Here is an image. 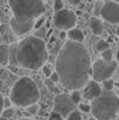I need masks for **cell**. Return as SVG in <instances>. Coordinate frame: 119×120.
<instances>
[{
  "mask_svg": "<svg viewBox=\"0 0 119 120\" xmlns=\"http://www.w3.org/2000/svg\"><path fill=\"white\" fill-rule=\"evenodd\" d=\"M55 64L60 82L67 90H81L90 80L92 64L83 43L67 41L58 51Z\"/></svg>",
  "mask_w": 119,
  "mask_h": 120,
  "instance_id": "obj_1",
  "label": "cell"
},
{
  "mask_svg": "<svg viewBox=\"0 0 119 120\" xmlns=\"http://www.w3.org/2000/svg\"><path fill=\"white\" fill-rule=\"evenodd\" d=\"M12 18L9 26L12 32L22 36L34 27V22L43 15L46 6L43 0H7Z\"/></svg>",
  "mask_w": 119,
  "mask_h": 120,
  "instance_id": "obj_2",
  "label": "cell"
},
{
  "mask_svg": "<svg viewBox=\"0 0 119 120\" xmlns=\"http://www.w3.org/2000/svg\"><path fill=\"white\" fill-rule=\"evenodd\" d=\"M15 64L29 70L42 68L48 60L44 41L38 36H28L15 45Z\"/></svg>",
  "mask_w": 119,
  "mask_h": 120,
  "instance_id": "obj_3",
  "label": "cell"
},
{
  "mask_svg": "<svg viewBox=\"0 0 119 120\" xmlns=\"http://www.w3.org/2000/svg\"><path fill=\"white\" fill-rule=\"evenodd\" d=\"M9 99L16 106L28 107L40 100V90L32 78L21 77L13 85Z\"/></svg>",
  "mask_w": 119,
  "mask_h": 120,
  "instance_id": "obj_4",
  "label": "cell"
},
{
  "mask_svg": "<svg viewBox=\"0 0 119 120\" xmlns=\"http://www.w3.org/2000/svg\"><path fill=\"white\" fill-rule=\"evenodd\" d=\"M91 112L96 120H112L119 114V97L112 91H104L91 103Z\"/></svg>",
  "mask_w": 119,
  "mask_h": 120,
  "instance_id": "obj_5",
  "label": "cell"
},
{
  "mask_svg": "<svg viewBox=\"0 0 119 120\" xmlns=\"http://www.w3.org/2000/svg\"><path fill=\"white\" fill-rule=\"evenodd\" d=\"M117 69V62L116 61H104V60H97L91 65V77L95 82H104L110 79V77L115 74Z\"/></svg>",
  "mask_w": 119,
  "mask_h": 120,
  "instance_id": "obj_6",
  "label": "cell"
},
{
  "mask_svg": "<svg viewBox=\"0 0 119 120\" xmlns=\"http://www.w3.org/2000/svg\"><path fill=\"white\" fill-rule=\"evenodd\" d=\"M53 20H54V25L58 29L65 32V30H70L75 28V25L77 22V15L74 11L63 8L62 11H58L55 13Z\"/></svg>",
  "mask_w": 119,
  "mask_h": 120,
  "instance_id": "obj_7",
  "label": "cell"
},
{
  "mask_svg": "<svg viewBox=\"0 0 119 120\" xmlns=\"http://www.w3.org/2000/svg\"><path fill=\"white\" fill-rule=\"evenodd\" d=\"M76 110V104L71 100L70 94L68 93H60L55 97L54 100V112L61 114L63 118L68 117L71 112Z\"/></svg>",
  "mask_w": 119,
  "mask_h": 120,
  "instance_id": "obj_8",
  "label": "cell"
},
{
  "mask_svg": "<svg viewBox=\"0 0 119 120\" xmlns=\"http://www.w3.org/2000/svg\"><path fill=\"white\" fill-rule=\"evenodd\" d=\"M99 15L109 23H119V4L117 1L109 0L102 5Z\"/></svg>",
  "mask_w": 119,
  "mask_h": 120,
  "instance_id": "obj_9",
  "label": "cell"
},
{
  "mask_svg": "<svg viewBox=\"0 0 119 120\" xmlns=\"http://www.w3.org/2000/svg\"><path fill=\"white\" fill-rule=\"evenodd\" d=\"M102 86L99 85V83L95 82L93 79L89 80L85 86L83 87V93H82V97L86 100H91L93 101L95 99H97L100 94H102Z\"/></svg>",
  "mask_w": 119,
  "mask_h": 120,
  "instance_id": "obj_10",
  "label": "cell"
},
{
  "mask_svg": "<svg viewBox=\"0 0 119 120\" xmlns=\"http://www.w3.org/2000/svg\"><path fill=\"white\" fill-rule=\"evenodd\" d=\"M89 27H90V29H91L93 35H100L103 33V30H104L103 22L98 18H91L90 22H89Z\"/></svg>",
  "mask_w": 119,
  "mask_h": 120,
  "instance_id": "obj_11",
  "label": "cell"
},
{
  "mask_svg": "<svg viewBox=\"0 0 119 120\" xmlns=\"http://www.w3.org/2000/svg\"><path fill=\"white\" fill-rule=\"evenodd\" d=\"M11 58V47L7 44H0V65L8 64Z\"/></svg>",
  "mask_w": 119,
  "mask_h": 120,
  "instance_id": "obj_12",
  "label": "cell"
},
{
  "mask_svg": "<svg viewBox=\"0 0 119 120\" xmlns=\"http://www.w3.org/2000/svg\"><path fill=\"white\" fill-rule=\"evenodd\" d=\"M67 34H68V38L70 39V41H73V42L82 43L84 40V34L82 33V30L79 28H73V29L68 30Z\"/></svg>",
  "mask_w": 119,
  "mask_h": 120,
  "instance_id": "obj_13",
  "label": "cell"
},
{
  "mask_svg": "<svg viewBox=\"0 0 119 120\" xmlns=\"http://www.w3.org/2000/svg\"><path fill=\"white\" fill-rule=\"evenodd\" d=\"M106 49H110L109 42L105 40H98L97 44H96V50L99 51V52H103V51H105Z\"/></svg>",
  "mask_w": 119,
  "mask_h": 120,
  "instance_id": "obj_14",
  "label": "cell"
},
{
  "mask_svg": "<svg viewBox=\"0 0 119 120\" xmlns=\"http://www.w3.org/2000/svg\"><path fill=\"white\" fill-rule=\"evenodd\" d=\"M70 98H71V100L77 105L81 103V99H82V93H81V91L79 90H75V91H71L70 92Z\"/></svg>",
  "mask_w": 119,
  "mask_h": 120,
  "instance_id": "obj_15",
  "label": "cell"
},
{
  "mask_svg": "<svg viewBox=\"0 0 119 120\" xmlns=\"http://www.w3.org/2000/svg\"><path fill=\"white\" fill-rule=\"evenodd\" d=\"M14 114H15V111H14V109L9 107V109H5V110L2 111V113H1V117L8 120V119H12V118L14 117Z\"/></svg>",
  "mask_w": 119,
  "mask_h": 120,
  "instance_id": "obj_16",
  "label": "cell"
},
{
  "mask_svg": "<svg viewBox=\"0 0 119 120\" xmlns=\"http://www.w3.org/2000/svg\"><path fill=\"white\" fill-rule=\"evenodd\" d=\"M100 54H102V60H104V61H113L112 60L113 58V51L111 49H106L105 51H103Z\"/></svg>",
  "mask_w": 119,
  "mask_h": 120,
  "instance_id": "obj_17",
  "label": "cell"
},
{
  "mask_svg": "<svg viewBox=\"0 0 119 120\" xmlns=\"http://www.w3.org/2000/svg\"><path fill=\"white\" fill-rule=\"evenodd\" d=\"M67 120H83V117H82V113L78 110H75L74 112H71L67 117Z\"/></svg>",
  "mask_w": 119,
  "mask_h": 120,
  "instance_id": "obj_18",
  "label": "cell"
},
{
  "mask_svg": "<svg viewBox=\"0 0 119 120\" xmlns=\"http://www.w3.org/2000/svg\"><path fill=\"white\" fill-rule=\"evenodd\" d=\"M103 86H104V90L105 91H109V92H111L112 90H113V86H115V82L111 79H106L103 82Z\"/></svg>",
  "mask_w": 119,
  "mask_h": 120,
  "instance_id": "obj_19",
  "label": "cell"
},
{
  "mask_svg": "<svg viewBox=\"0 0 119 120\" xmlns=\"http://www.w3.org/2000/svg\"><path fill=\"white\" fill-rule=\"evenodd\" d=\"M79 112H84V113H89L91 112V104H86V103H79L78 104Z\"/></svg>",
  "mask_w": 119,
  "mask_h": 120,
  "instance_id": "obj_20",
  "label": "cell"
},
{
  "mask_svg": "<svg viewBox=\"0 0 119 120\" xmlns=\"http://www.w3.org/2000/svg\"><path fill=\"white\" fill-rule=\"evenodd\" d=\"M39 110H40V106H39V104H38V103H36V104H33V105H31V106H28V107H27V111H28L32 116L38 114Z\"/></svg>",
  "mask_w": 119,
  "mask_h": 120,
  "instance_id": "obj_21",
  "label": "cell"
},
{
  "mask_svg": "<svg viewBox=\"0 0 119 120\" xmlns=\"http://www.w3.org/2000/svg\"><path fill=\"white\" fill-rule=\"evenodd\" d=\"M63 8H64L63 0H55L54 1V11H55V13L58 12V11H62Z\"/></svg>",
  "mask_w": 119,
  "mask_h": 120,
  "instance_id": "obj_22",
  "label": "cell"
},
{
  "mask_svg": "<svg viewBox=\"0 0 119 120\" xmlns=\"http://www.w3.org/2000/svg\"><path fill=\"white\" fill-rule=\"evenodd\" d=\"M42 72H43V75H44L46 77H48V78H49V77L51 76V74H53L51 68H50L49 65H46V64L42 67Z\"/></svg>",
  "mask_w": 119,
  "mask_h": 120,
  "instance_id": "obj_23",
  "label": "cell"
},
{
  "mask_svg": "<svg viewBox=\"0 0 119 120\" xmlns=\"http://www.w3.org/2000/svg\"><path fill=\"white\" fill-rule=\"evenodd\" d=\"M44 20H46V19L43 18V15H42V16H40L39 19H38V20L34 22V27H33V28H35V29H39V28H41V26L43 25Z\"/></svg>",
  "mask_w": 119,
  "mask_h": 120,
  "instance_id": "obj_24",
  "label": "cell"
},
{
  "mask_svg": "<svg viewBox=\"0 0 119 120\" xmlns=\"http://www.w3.org/2000/svg\"><path fill=\"white\" fill-rule=\"evenodd\" d=\"M49 120H64V118L61 114H58V113H56V112L53 111L50 113V116H49Z\"/></svg>",
  "mask_w": 119,
  "mask_h": 120,
  "instance_id": "obj_25",
  "label": "cell"
},
{
  "mask_svg": "<svg viewBox=\"0 0 119 120\" xmlns=\"http://www.w3.org/2000/svg\"><path fill=\"white\" fill-rule=\"evenodd\" d=\"M49 79H50L51 83H57V82H60V77H58L57 72H53V74H51V76L49 77Z\"/></svg>",
  "mask_w": 119,
  "mask_h": 120,
  "instance_id": "obj_26",
  "label": "cell"
},
{
  "mask_svg": "<svg viewBox=\"0 0 119 120\" xmlns=\"http://www.w3.org/2000/svg\"><path fill=\"white\" fill-rule=\"evenodd\" d=\"M4 101H5V98H4L2 93L0 92V117H1V113L4 111Z\"/></svg>",
  "mask_w": 119,
  "mask_h": 120,
  "instance_id": "obj_27",
  "label": "cell"
},
{
  "mask_svg": "<svg viewBox=\"0 0 119 120\" xmlns=\"http://www.w3.org/2000/svg\"><path fill=\"white\" fill-rule=\"evenodd\" d=\"M6 29H7V26L6 25H0V35L1 36L6 33Z\"/></svg>",
  "mask_w": 119,
  "mask_h": 120,
  "instance_id": "obj_28",
  "label": "cell"
},
{
  "mask_svg": "<svg viewBox=\"0 0 119 120\" xmlns=\"http://www.w3.org/2000/svg\"><path fill=\"white\" fill-rule=\"evenodd\" d=\"M67 36H68L67 32H63V30H61V33H60V40H64Z\"/></svg>",
  "mask_w": 119,
  "mask_h": 120,
  "instance_id": "obj_29",
  "label": "cell"
},
{
  "mask_svg": "<svg viewBox=\"0 0 119 120\" xmlns=\"http://www.w3.org/2000/svg\"><path fill=\"white\" fill-rule=\"evenodd\" d=\"M71 5H77V4H79L81 2V0H68Z\"/></svg>",
  "mask_w": 119,
  "mask_h": 120,
  "instance_id": "obj_30",
  "label": "cell"
},
{
  "mask_svg": "<svg viewBox=\"0 0 119 120\" xmlns=\"http://www.w3.org/2000/svg\"><path fill=\"white\" fill-rule=\"evenodd\" d=\"M116 58H117V61H116V62H117V63H119V50L117 51V54H116Z\"/></svg>",
  "mask_w": 119,
  "mask_h": 120,
  "instance_id": "obj_31",
  "label": "cell"
},
{
  "mask_svg": "<svg viewBox=\"0 0 119 120\" xmlns=\"http://www.w3.org/2000/svg\"><path fill=\"white\" fill-rule=\"evenodd\" d=\"M116 33H117V35L119 36V26L117 27V29H116Z\"/></svg>",
  "mask_w": 119,
  "mask_h": 120,
  "instance_id": "obj_32",
  "label": "cell"
},
{
  "mask_svg": "<svg viewBox=\"0 0 119 120\" xmlns=\"http://www.w3.org/2000/svg\"><path fill=\"white\" fill-rule=\"evenodd\" d=\"M19 120H34V119H28V118H22V119H19Z\"/></svg>",
  "mask_w": 119,
  "mask_h": 120,
  "instance_id": "obj_33",
  "label": "cell"
},
{
  "mask_svg": "<svg viewBox=\"0 0 119 120\" xmlns=\"http://www.w3.org/2000/svg\"><path fill=\"white\" fill-rule=\"evenodd\" d=\"M1 41H2V36L0 35V44H1Z\"/></svg>",
  "mask_w": 119,
  "mask_h": 120,
  "instance_id": "obj_34",
  "label": "cell"
},
{
  "mask_svg": "<svg viewBox=\"0 0 119 120\" xmlns=\"http://www.w3.org/2000/svg\"><path fill=\"white\" fill-rule=\"evenodd\" d=\"M0 120H7V119H5V118H2V117H0Z\"/></svg>",
  "mask_w": 119,
  "mask_h": 120,
  "instance_id": "obj_35",
  "label": "cell"
},
{
  "mask_svg": "<svg viewBox=\"0 0 119 120\" xmlns=\"http://www.w3.org/2000/svg\"><path fill=\"white\" fill-rule=\"evenodd\" d=\"M90 120H96V119H95V118H91V119H90Z\"/></svg>",
  "mask_w": 119,
  "mask_h": 120,
  "instance_id": "obj_36",
  "label": "cell"
},
{
  "mask_svg": "<svg viewBox=\"0 0 119 120\" xmlns=\"http://www.w3.org/2000/svg\"><path fill=\"white\" fill-rule=\"evenodd\" d=\"M98 1H103V0H98Z\"/></svg>",
  "mask_w": 119,
  "mask_h": 120,
  "instance_id": "obj_37",
  "label": "cell"
},
{
  "mask_svg": "<svg viewBox=\"0 0 119 120\" xmlns=\"http://www.w3.org/2000/svg\"><path fill=\"white\" fill-rule=\"evenodd\" d=\"M118 86H119V82H118Z\"/></svg>",
  "mask_w": 119,
  "mask_h": 120,
  "instance_id": "obj_38",
  "label": "cell"
},
{
  "mask_svg": "<svg viewBox=\"0 0 119 120\" xmlns=\"http://www.w3.org/2000/svg\"><path fill=\"white\" fill-rule=\"evenodd\" d=\"M0 21H1V20H0ZM0 25H1V22H0Z\"/></svg>",
  "mask_w": 119,
  "mask_h": 120,
  "instance_id": "obj_39",
  "label": "cell"
}]
</instances>
